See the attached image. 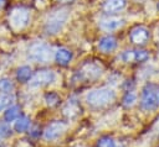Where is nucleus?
<instances>
[{
    "mask_svg": "<svg viewBox=\"0 0 159 147\" xmlns=\"http://www.w3.org/2000/svg\"><path fill=\"white\" fill-rule=\"evenodd\" d=\"M53 80H55V73L50 69H42V70H37L31 77L29 84L32 88H40L52 83Z\"/></svg>",
    "mask_w": 159,
    "mask_h": 147,
    "instance_id": "6",
    "label": "nucleus"
},
{
    "mask_svg": "<svg viewBox=\"0 0 159 147\" xmlns=\"http://www.w3.org/2000/svg\"><path fill=\"white\" fill-rule=\"evenodd\" d=\"M98 147H116V142L112 137L104 136L98 140Z\"/></svg>",
    "mask_w": 159,
    "mask_h": 147,
    "instance_id": "23",
    "label": "nucleus"
},
{
    "mask_svg": "<svg viewBox=\"0 0 159 147\" xmlns=\"http://www.w3.org/2000/svg\"><path fill=\"white\" fill-rule=\"evenodd\" d=\"M149 30L145 27V26H142V25H138L135 27L132 28L130 33H129V38H130V42L137 44V46H143L148 42L149 40Z\"/></svg>",
    "mask_w": 159,
    "mask_h": 147,
    "instance_id": "8",
    "label": "nucleus"
},
{
    "mask_svg": "<svg viewBox=\"0 0 159 147\" xmlns=\"http://www.w3.org/2000/svg\"><path fill=\"white\" fill-rule=\"evenodd\" d=\"M29 58L36 63H48L52 58H55V54L52 53V49L48 44L43 42H36L29 48Z\"/></svg>",
    "mask_w": 159,
    "mask_h": 147,
    "instance_id": "4",
    "label": "nucleus"
},
{
    "mask_svg": "<svg viewBox=\"0 0 159 147\" xmlns=\"http://www.w3.org/2000/svg\"><path fill=\"white\" fill-rule=\"evenodd\" d=\"M103 72V68L94 63V62H87L82 65V68L78 70V74L86 79H97Z\"/></svg>",
    "mask_w": 159,
    "mask_h": 147,
    "instance_id": "9",
    "label": "nucleus"
},
{
    "mask_svg": "<svg viewBox=\"0 0 159 147\" xmlns=\"http://www.w3.org/2000/svg\"><path fill=\"white\" fill-rule=\"evenodd\" d=\"M122 59L125 63H130L134 62V49H127L122 53Z\"/></svg>",
    "mask_w": 159,
    "mask_h": 147,
    "instance_id": "24",
    "label": "nucleus"
},
{
    "mask_svg": "<svg viewBox=\"0 0 159 147\" xmlns=\"http://www.w3.org/2000/svg\"><path fill=\"white\" fill-rule=\"evenodd\" d=\"M158 10H159V2H158Z\"/></svg>",
    "mask_w": 159,
    "mask_h": 147,
    "instance_id": "29",
    "label": "nucleus"
},
{
    "mask_svg": "<svg viewBox=\"0 0 159 147\" xmlns=\"http://www.w3.org/2000/svg\"><path fill=\"white\" fill-rule=\"evenodd\" d=\"M57 1H60V2H71L73 0H57Z\"/></svg>",
    "mask_w": 159,
    "mask_h": 147,
    "instance_id": "28",
    "label": "nucleus"
},
{
    "mask_svg": "<svg viewBox=\"0 0 159 147\" xmlns=\"http://www.w3.org/2000/svg\"><path fill=\"white\" fill-rule=\"evenodd\" d=\"M67 128V124L62 122V121H53L50 125H47V127L43 131V137L47 141H53L56 138H58Z\"/></svg>",
    "mask_w": 159,
    "mask_h": 147,
    "instance_id": "7",
    "label": "nucleus"
},
{
    "mask_svg": "<svg viewBox=\"0 0 159 147\" xmlns=\"http://www.w3.org/2000/svg\"><path fill=\"white\" fill-rule=\"evenodd\" d=\"M70 11L65 7L61 9H56L52 12L48 14L46 21H45V31L48 35H55L57 32H60L62 30V27L65 26L67 19H68Z\"/></svg>",
    "mask_w": 159,
    "mask_h": 147,
    "instance_id": "2",
    "label": "nucleus"
},
{
    "mask_svg": "<svg viewBox=\"0 0 159 147\" xmlns=\"http://www.w3.org/2000/svg\"><path fill=\"white\" fill-rule=\"evenodd\" d=\"M19 117H20V106L19 105H11L4 112V120H5V122L15 121Z\"/></svg>",
    "mask_w": 159,
    "mask_h": 147,
    "instance_id": "14",
    "label": "nucleus"
},
{
    "mask_svg": "<svg viewBox=\"0 0 159 147\" xmlns=\"http://www.w3.org/2000/svg\"><path fill=\"white\" fill-rule=\"evenodd\" d=\"M135 101H137V95H135V93H133V91H127L125 95L123 96V105H124L125 107L133 106V105L135 104Z\"/></svg>",
    "mask_w": 159,
    "mask_h": 147,
    "instance_id": "20",
    "label": "nucleus"
},
{
    "mask_svg": "<svg viewBox=\"0 0 159 147\" xmlns=\"http://www.w3.org/2000/svg\"><path fill=\"white\" fill-rule=\"evenodd\" d=\"M114 99H116V91L112 88H107V86L93 89L86 96V101L88 103V105L93 107H103L113 103Z\"/></svg>",
    "mask_w": 159,
    "mask_h": 147,
    "instance_id": "1",
    "label": "nucleus"
},
{
    "mask_svg": "<svg viewBox=\"0 0 159 147\" xmlns=\"http://www.w3.org/2000/svg\"><path fill=\"white\" fill-rule=\"evenodd\" d=\"M63 111H65V114H66L68 117H71V116H75V115L80 111V107H78V105H77L76 101L68 100V103H67V105L65 106Z\"/></svg>",
    "mask_w": 159,
    "mask_h": 147,
    "instance_id": "17",
    "label": "nucleus"
},
{
    "mask_svg": "<svg viewBox=\"0 0 159 147\" xmlns=\"http://www.w3.org/2000/svg\"><path fill=\"white\" fill-rule=\"evenodd\" d=\"M127 5L125 0H106L103 2V11L107 14H116L122 11Z\"/></svg>",
    "mask_w": 159,
    "mask_h": 147,
    "instance_id": "12",
    "label": "nucleus"
},
{
    "mask_svg": "<svg viewBox=\"0 0 159 147\" xmlns=\"http://www.w3.org/2000/svg\"><path fill=\"white\" fill-rule=\"evenodd\" d=\"M6 5V0H0V9H2Z\"/></svg>",
    "mask_w": 159,
    "mask_h": 147,
    "instance_id": "26",
    "label": "nucleus"
},
{
    "mask_svg": "<svg viewBox=\"0 0 159 147\" xmlns=\"http://www.w3.org/2000/svg\"><path fill=\"white\" fill-rule=\"evenodd\" d=\"M149 58V53L145 49H134V62H145Z\"/></svg>",
    "mask_w": 159,
    "mask_h": 147,
    "instance_id": "21",
    "label": "nucleus"
},
{
    "mask_svg": "<svg viewBox=\"0 0 159 147\" xmlns=\"http://www.w3.org/2000/svg\"><path fill=\"white\" fill-rule=\"evenodd\" d=\"M31 77H32V70H31V68L29 65H22L20 68H17V70H16L17 80L25 83V82H29L31 79Z\"/></svg>",
    "mask_w": 159,
    "mask_h": 147,
    "instance_id": "15",
    "label": "nucleus"
},
{
    "mask_svg": "<svg viewBox=\"0 0 159 147\" xmlns=\"http://www.w3.org/2000/svg\"><path fill=\"white\" fill-rule=\"evenodd\" d=\"M117 47V40L114 36L112 35H107L99 38L98 41V48L101 52L103 53H109L112 51H114Z\"/></svg>",
    "mask_w": 159,
    "mask_h": 147,
    "instance_id": "10",
    "label": "nucleus"
},
{
    "mask_svg": "<svg viewBox=\"0 0 159 147\" xmlns=\"http://www.w3.org/2000/svg\"><path fill=\"white\" fill-rule=\"evenodd\" d=\"M29 126H30V119L27 116H20L19 119L15 120L14 130L16 132H24L29 128Z\"/></svg>",
    "mask_w": 159,
    "mask_h": 147,
    "instance_id": "16",
    "label": "nucleus"
},
{
    "mask_svg": "<svg viewBox=\"0 0 159 147\" xmlns=\"http://www.w3.org/2000/svg\"><path fill=\"white\" fill-rule=\"evenodd\" d=\"M10 135H11V128L5 122H0V138L9 137Z\"/></svg>",
    "mask_w": 159,
    "mask_h": 147,
    "instance_id": "25",
    "label": "nucleus"
},
{
    "mask_svg": "<svg viewBox=\"0 0 159 147\" xmlns=\"http://www.w3.org/2000/svg\"><path fill=\"white\" fill-rule=\"evenodd\" d=\"M14 100L12 95L10 94H5V93H0V111L7 109L11 104V101Z\"/></svg>",
    "mask_w": 159,
    "mask_h": 147,
    "instance_id": "19",
    "label": "nucleus"
},
{
    "mask_svg": "<svg viewBox=\"0 0 159 147\" xmlns=\"http://www.w3.org/2000/svg\"><path fill=\"white\" fill-rule=\"evenodd\" d=\"M155 93H157V99H158V101H159V86L155 88Z\"/></svg>",
    "mask_w": 159,
    "mask_h": 147,
    "instance_id": "27",
    "label": "nucleus"
},
{
    "mask_svg": "<svg viewBox=\"0 0 159 147\" xmlns=\"http://www.w3.org/2000/svg\"><path fill=\"white\" fill-rule=\"evenodd\" d=\"M155 85L148 84L142 93V99H140V105L144 110H153L158 106L159 101L157 99V93H155Z\"/></svg>",
    "mask_w": 159,
    "mask_h": 147,
    "instance_id": "5",
    "label": "nucleus"
},
{
    "mask_svg": "<svg viewBox=\"0 0 159 147\" xmlns=\"http://www.w3.org/2000/svg\"><path fill=\"white\" fill-rule=\"evenodd\" d=\"M30 10L25 6H16L9 14V25L14 31L24 30L30 22Z\"/></svg>",
    "mask_w": 159,
    "mask_h": 147,
    "instance_id": "3",
    "label": "nucleus"
},
{
    "mask_svg": "<svg viewBox=\"0 0 159 147\" xmlns=\"http://www.w3.org/2000/svg\"><path fill=\"white\" fill-rule=\"evenodd\" d=\"M72 59V52L68 48L61 47L55 52V61L60 65H67Z\"/></svg>",
    "mask_w": 159,
    "mask_h": 147,
    "instance_id": "13",
    "label": "nucleus"
},
{
    "mask_svg": "<svg viewBox=\"0 0 159 147\" xmlns=\"http://www.w3.org/2000/svg\"><path fill=\"white\" fill-rule=\"evenodd\" d=\"M14 90V84L9 78H0V91L10 94Z\"/></svg>",
    "mask_w": 159,
    "mask_h": 147,
    "instance_id": "18",
    "label": "nucleus"
},
{
    "mask_svg": "<svg viewBox=\"0 0 159 147\" xmlns=\"http://www.w3.org/2000/svg\"><path fill=\"white\" fill-rule=\"evenodd\" d=\"M123 23H124V20L120 17H107V19L101 20L99 26L104 31H114L122 27Z\"/></svg>",
    "mask_w": 159,
    "mask_h": 147,
    "instance_id": "11",
    "label": "nucleus"
},
{
    "mask_svg": "<svg viewBox=\"0 0 159 147\" xmlns=\"http://www.w3.org/2000/svg\"><path fill=\"white\" fill-rule=\"evenodd\" d=\"M45 101H46V104L48 106H55V105L58 104L60 98H58V95L56 93H47L45 95Z\"/></svg>",
    "mask_w": 159,
    "mask_h": 147,
    "instance_id": "22",
    "label": "nucleus"
}]
</instances>
